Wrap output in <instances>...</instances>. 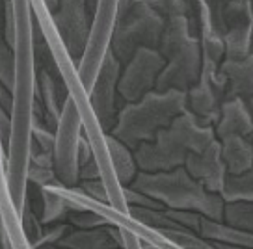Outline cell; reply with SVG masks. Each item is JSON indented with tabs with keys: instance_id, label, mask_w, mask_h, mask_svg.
Listing matches in <instances>:
<instances>
[{
	"instance_id": "cell-1",
	"label": "cell",
	"mask_w": 253,
	"mask_h": 249,
	"mask_svg": "<svg viewBox=\"0 0 253 249\" xmlns=\"http://www.w3.org/2000/svg\"><path fill=\"white\" fill-rule=\"evenodd\" d=\"M128 186L147 194L169 208L199 212L201 216L216 221L223 219L221 197L209 192L182 166L171 171H143L136 175Z\"/></svg>"
},
{
	"instance_id": "cell-2",
	"label": "cell",
	"mask_w": 253,
	"mask_h": 249,
	"mask_svg": "<svg viewBox=\"0 0 253 249\" xmlns=\"http://www.w3.org/2000/svg\"><path fill=\"white\" fill-rule=\"evenodd\" d=\"M186 110V93L179 89L149 91L138 104H128L119 112L112 136L136 149L143 141L157 138V132L171 124L175 117Z\"/></svg>"
},
{
	"instance_id": "cell-3",
	"label": "cell",
	"mask_w": 253,
	"mask_h": 249,
	"mask_svg": "<svg viewBox=\"0 0 253 249\" xmlns=\"http://www.w3.org/2000/svg\"><path fill=\"white\" fill-rule=\"evenodd\" d=\"M164 23V17L145 0H132L125 13L116 19L108 48L119 62L126 63L140 47H158Z\"/></svg>"
},
{
	"instance_id": "cell-4",
	"label": "cell",
	"mask_w": 253,
	"mask_h": 249,
	"mask_svg": "<svg viewBox=\"0 0 253 249\" xmlns=\"http://www.w3.org/2000/svg\"><path fill=\"white\" fill-rule=\"evenodd\" d=\"M82 132V119L77 104L69 95L67 101L63 102L62 114L56 126V140L52 160H54L56 179L62 188H73L79 182V141Z\"/></svg>"
},
{
	"instance_id": "cell-5",
	"label": "cell",
	"mask_w": 253,
	"mask_h": 249,
	"mask_svg": "<svg viewBox=\"0 0 253 249\" xmlns=\"http://www.w3.org/2000/svg\"><path fill=\"white\" fill-rule=\"evenodd\" d=\"M166 65V58L158 50L140 47L126 62L123 75L118 78V93L128 102L140 101L157 86V78Z\"/></svg>"
},
{
	"instance_id": "cell-6",
	"label": "cell",
	"mask_w": 253,
	"mask_h": 249,
	"mask_svg": "<svg viewBox=\"0 0 253 249\" xmlns=\"http://www.w3.org/2000/svg\"><path fill=\"white\" fill-rule=\"evenodd\" d=\"M87 13H91L87 0H60L54 15L50 13L56 32L73 60L82 58L89 41L91 21Z\"/></svg>"
},
{
	"instance_id": "cell-7",
	"label": "cell",
	"mask_w": 253,
	"mask_h": 249,
	"mask_svg": "<svg viewBox=\"0 0 253 249\" xmlns=\"http://www.w3.org/2000/svg\"><path fill=\"white\" fill-rule=\"evenodd\" d=\"M188 149L182 145L177 134L166 126L157 132V138L143 141L136 147L134 160L143 171H171L179 166H184Z\"/></svg>"
},
{
	"instance_id": "cell-8",
	"label": "cell",
	"mask_w": 253,
	"mask_h": 249,
	"mask_svg": "<svg viewBox=\"0 0 253 249\" xmlns=\"http://www.w3.org/2000/svg\"><path fill=\"white\" fill-rule=\"evenodd\" d=\"M168 65L160 71L157 78V91H169V89H179V91H188L201 77V67H203V54H201V45L196 38H190L186 45L168 60Z\"/></svg>"
},
{
	"instance_id": "cell-9",
	"label": "cell",
	"mask_w": 253,
	"mask_h": 249,
	"mask_svg": "<svg viewBox=\"0 0 253 249\" xmlns=\"http://www.w3.org/2000/svg\"><path fill=\"white\" fill-rule=\"evenodd\" d=\"M119 62L110 48L104 52L97 78L89 89V104L93 108L99 123L104 132H108L114 124V112H116V89H118L119 78Z\"/></svg>"
},
{
	"instance_id": "cell-10",
	"label": "cell",
	"mask_w": 253,
	"mask_h": 249,
	"mask_svg": "<svg viewBox=\"0 0 253 249\" xmlns=\"http://www.w3.org/2000/svg\"><path fill=\"white\" fill-rule=\"evenodd\" d=\"M184 167L209 192H212V194L221 192L223 182H225V175H227V167H225V162L221 158V145L218 141H212L209 147H205L199 153L188 151L186 160H184Z\"/></svg>"
},
{
	"instance_id": "cell-11",
	"label": "cell",
	"mask_w": 253,
	"mask_h": 249,
	"mask_svg": "<svg viewBox=\"0 0 253 249\" xmlns=\"http://www.w3.org/2000/svg\"><path fill=\"white\" fill-rule=\"evenodd\" d=\"M220 73L227 80V97H238L252 108L253 106V52L238 60H225Z\"/></svg>"
},
{
	"instance_id": "cell-12",
	"label": "cell",
	"mask_w": 253,
	"mask_h": 249,
	"mask_svg": "<svg viewBox=\"0 0 253 249\" xmlns=\"http://www.w3.org/2000/svg\"><path fill=\"white\" fill-rule=\"evenodd\" d=\"M218 117L220 121L216 126V136L221 140L229 136H250L253 132L252 108L238 97H231L223 102Z\"/></svg>"
},
{
	"instance_id": "cell-13",
	"label": "cell",
	"mask_w": 253,
	"mask_h": 249,
	"mask_svg": "<svg viewBox=\"0 0 253 249\" xmlns=\"http://www.w3.org/2000/svg\"><path fill=\"white\" fill-rule=\"evenodd\" d=\"M221 158L229 175H242L253 167V143L248 136H229L221 140Z\"/></svg>"
},
{
	"instance_id": "cell-14",
	"label": "cell",
	"mask_w": 253,
	"mask_h": 249,
	"mask_svg": "<svg viewBox=\"0 0 253 249\" xmlns=\"http://www.w3.org/2000/svg\"><path fill=\"white\" fill-rule=\"evenodd\" d=\"M190 39V23L188 17L184 13H177V15H169L168 21L164 23L162 34H160V41H158V52L169 60L181 50L186 41Z\"/></svg>"
},
{
	"instance_id": "cell-15",
	"label": "cell",
	"mask_w": 253,
	"mask_h": 249,
	"mask_svg": "<svg viewBox=\"0 0 253 249\" xmlns=\"http://www.w3.org/2000/svg\"><path fill=\"white\" fill-rule=\"evenodd\" d=\"M56 246L63 248H112V246H121V236L112 231L108 225H103L101 229H82L79 233H73L69 236H63L56 242Z\"/></svg>"
},
{
	"instance_id": "cell-16",
	"label": "cell",
	"mask_w": 253,
	"mask_h": 249,
	"mask_svg": "<svg viewBox=\"0 0 253 249\" xmlns=\"http://www.w3.org/2000/svg\"><path fill=\"white\" fill-rule=\"evenodd\" d=\"M199 236L207 240H221L225 246H242V248H253V233L237 229L231 225H221L220 221L209 218H201V231Z\"/></svg>"
},
{
	"instance_id": "cell-17",
	"label": "cell",
	"mask_w": 253,
	"mask_h": 249,
	"mask_svg": "<svg viewBox=\"0 0 253 249\" xmlns=\"http://www.w3.org/2000/svg\"><path fill=\"white\" fill-rule=\"evenodd\" d=\"M106 149L110 155L112 169L114 175L121 186H128L136 177V160L134 155H130V151L125 143H121L114 136H106Z\"/></svg>"
},
{
	"instance_id": "cell-18",
	"label": "cell",
	"mask_w": 253,
	"mask_h": 249,
	"mask_svg": "<svg viewBox=\"0 0 253 249\" xmlns=\"http://www.w3.org/2000/svg\"><path fill=\"white\" fill-rule=\"evenodd\" d=\"M223 199L229 201L253 203V167L242 175H225V182L221 188Z\"/></svg>"
},
{
	"instance_id": "cell-19",
	"label": "cell",
	"mask_w": 253,
	"mask_h": 249,
	"mask_svg": "<svg viewBox=\"0 0 253 249\" xmlns=\"http://www.w3.org/2000/svg\"><path fill=\"white\" fill-rule=\"evenodd\" d=\"M58 184L54 186L43 188V210H41V225H48L62 216H67V201L62 195V192L56 190Z\"/></svg>"
},
{
	"instance_id": "cell-20",
	"label": "cell",
	"mask_w": 253,
	"mask_h": 249,
	"mask_svg": "<svg viewBox=\"0 0 253 249\" xmlns=\"http://www.w3.org/2000/svg\"><path fill=\"white\" fill-rule=\"evenodd\" d=\"M223 219L227 225L253 233V203L229 201L227 207H223Z\"/></svg>"
},
{
	"instance_id": "cell-21",
	"label": "cell",
	"mask_w": 253,
	"mask_h": 249,
	"mask_svg": "<svg viewBox=\"0 0 253 249\" xmlns=\"http://www.w3.org/2000/svg\"><path fill=\"white\" fill-rule=\"evenodd\" d=\"M0 84L13 93L15 86V54L8 43H0Z\"/></svg>"
},
{
	"instance_id": "cell-22",
	"label": "cell",
	"mask_w": 253,
	"mask_h": 249,
	"mask_svg": "<svg viewBox=\"0 0 253 249\" xmlns=\"http://www.w3.org/2000/svg\"><path fill=\"white\" fill-rule=\"evenodd\" d=\"M157 234H162L164 238L179 248H211V244L198 238L188 229H158Z\"/></svg>"
},
{
	"instance_id": "cell-23",
	"label": "cell",
	"mask_w": 253,
	"mask_h": 249,
	"mask_svg": "<svg viewBox=\"0 0 253 249\" xmlns=\"http://www.w3.org/2000/svg\"><path fill=\"white\" fill-rule=\"evenodd\" d=\"M67 219L69 223L80 229H93V227L110 225L108 218H104L97 212L89 210V208H80V210H67Z\"/></svg>"
},
{
	"instance_id": "cell-24",
	"label": "cell",
	"mask_w": 253,
	"mask_h": 249,
	"mask_svg": "<svg viewBox=\"0 0 253 249\" xmlns=\"http://www.w3.org/2000/svg\"><path fill=\"white\" fill-rule=\"evenodd\" d=\"M80 192H84L86 197H91L97 203H103V205H110V197H108V190L104 184L103 179H93V180H82L80 188H77Z\"/></svg>"
},
{
	"instance_id": "cell-25",
	"label": "cell",
	"mask_w": 253,
	"mask_h": 249,
	"mask_svg": "<svg viewBox=\"0 0 253 249\" xmlns=\"http://www.w3.org/2000/svg\"><path fill=\"white\" fill-rule=\"evenodd\" d=\"M93 179H101V167H99V162L97 158H91L87 160L86 164L79 166V180H93Z\"/></svg>"
},
{
	"instance_id": "cell-26",
	"label": "cell",
	"mask_w": 253,
	"mask_h": 249,
	"mask_svg": "<svg viewBox=\"0 0 253 249\" xmlns=\"http://www.w3.org/2000/svg\"><path fill=\"white\" fill-rule=\"evenodd\" d=\"M4 24H6V8H4V0H0V43H4Z\"/></svg>"
},
{
	"instance_id": "cell-27",
	"label": "cell",
	"mask_w": 253,
	"mask_h": 249,
	"mask_svg": "<svg viewBox=\"0 0 253 249\" xmlns=\"http://www.w3.org/2000/svg\"><path fill=\"white\" fill-rule=\"evenodd\" d=\"M248 138H250V141H252V143H253V132L250 134V136H248Z\"/></svg>"
},
{
	"instance_id": "cell-28",
	"label": "cell",
	"mask_w": 253,
	"mask_h": 249,
	"mask_svg": "<svg viewBox=\"0 0 253 249\" xmlns=\"http://www.w3.org/2000/svg\"><path fill=\"white\" fill-rule=\"evenodd\" d=\"M250 2V6H252V9H253V0H248Z\"/></svg>"
},
{
	"instance_id": "cell-29",
	"label": "cell",
	"mask_w": 253,
	"mask_h": 249,
	"mask_svg": "<svg viewBox=\"0 0 253 249\" xmlns=\"http://www.w3.org/2000/svg\"><path fill=\"white\" fill-rule=\"evenodd\" d=\"M252 116H253V106H252Z\"/></svg>"
},
{
	"instance_id": "cell-30",
	"label": "cell",
	"mask_w": 253,
	"mask_h": 249,
	"mask_svg": "<svg viewBox=\"0 0 253 249\" xmlns=\"http://www.w3.org/2000/svg\"><path fill=\"white\" fill-rule=\"evenodd\" d=\"M252 48H253V43H252Z\"/></svg>"
}]
</instances>
